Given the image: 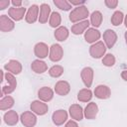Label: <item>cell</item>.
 <instances>
[{"instance_id":"6","label":"cell","mask_w":127,"mask_h":127,"mask_svg":"<svg viewBox=\"0 0 127 127\" xmlns=\"http://www.w3.org/2000/svg\"><path fill=\"white\" fill-rule=\"evenodd\" d=\"M64 58V49L60 44H53L50 47V54H49V59L50 61L54 63H58L62 61Z\"/></svg>"},{"instance_id":"11","label":"cell","mask_w":127,"mask_h":127,"mask_svg":"<svg viewBox=\"0 0 127 127\" xmlns=\"http://www.w3.org/2000/svg\"><path fill=\"white\" fill-rule=\"evenodd\" d=\"M34 54L39 60L46 59L47 57H49L50 47L44 42H39L34 46Z\"/></svg>"},{"instance_id":"4","label":"cell","mask_w":127,"mask_h":127,"mask_svg":"<svg viewBox=\"0 0 127 127\" xmlns=\"http://www.w3.org/2000/svg\"><path fill=\"white\" fill-rule=\"evenodd\" d=\"M20 121L24 127H35L37 124V115L32 111H24L20 115Z\"/></svg>"},{"instance_id":"35","label":"cell","mask_w":127,"mask_h":127,"mask_svg":"<svg viewBox=\"0 0 127 127\" xmlns=\"http://www.w3.org/2000/svg\"><path fill=\"white\" fill-rule=\"evenodd\" d=\"M69 3L71 6H75V7H79L85 4V0H69Z\"/></svg>"},{"instance_id":"19","label":"cell","mask_w":127,"mask_h":127,"mask_svg":"<svg viewBox=\"0 0 127 127\" xmlns=\"http://www.w3.org/2000/svg\"><path fill=\"white\" fill-rule=\"evenodd\" d=\"M98 111H99V108H98V105L95 103V102H89L87 103V105L85 106V108L83 109V112H84V117L88 120H93L96 118L97 114H98Z\"/></svg>"},{"instance_id":"29","label":"cell","mask_w":127,"mask_h":127,"mask_svg":"<svg viewBox=\"0 0 127 127\" xmlns=\"http://www.w3.org/2000/svg\"><path fill=\"white\" fill-rule=\"evenodd\" d=\"M62 24V16L59 12H52L51 16H50V19H49V25L51 28H59Z\"/></svg>"},{"instance_id":"28","label":"cell","mask_w":127,"mask_h":127,"mask_svg":"<svg viewBox=\"0 0 127 127\" xmlns=\"http://www.w3.org/2000/svg\"><path fill=\"white\" fill-rule=\"evenodd\" d=\"M93 97V92L90 88H82L77 92V100L80 102H89Z\"/></svg>"},{"instance_id":"39","label":"cell","mask_w":127,"mask_h":127,"mask_svg":"<svg viewBox=\"0 0 127 127\" xmlns=\"http://www.w3.org/2000/svg\"><path fill=\"white\" fill-rule=\"evenodd\" d=\"M120 75H121V78H122L124 81H127V67L124 68V69L121 71Z\"/></svg>"},{"instance_id":"37","label":"cell","mask_w":127,"mask_h":127,"mask_svg":"<svg viewBox=\"0 0 127 127\" xmlns=\"http://www.w3.org/2000/svg\"><path fill=\"white\" fill-rule=\"evenodd\" d=\"M64 127H78V124H77L76 121H74V120L71 119V120H68V121L65 123Z\"/></svg>"},{"instance_id":"30","label":"cell","mask_w":127,"mask_h":127,"mask_svg":"<svg viewBox=\"0 0 127 127\" xmlns=\"http://www.w3.org/2000/svg\"><path fill=\"white\" fill-rule=\"evenodd\" d=\"M124 17H125V15L122 13V11L116 10V11L112 14V16H111V18H110V22H111V24H112L113 26H115V27L120 26V25L124 22Z\"/></svg>"},{"instance_id":"26","label":"cell","mask_w":127,"mask_h":127,"mask_svg":"<svg viewBox=\"0 0 127 127\" xmlns=\"http://www.w3.org/2000/svg\"><path fill=\"white\" fill-rule=\"evenodd\" d=\"M102 21H103V15L100 11L95 10L90 14L89 22H90V25L92 26V28L97 29L98 27H100V25L102 24Z\"/></svg>"},{"instance_id":"27","label":"cell","mask_w":127,"mask_h":127,"mask_svg":"<svg viewBox=\"0 0 127 127\" xmlns=\"http://www.w3.org/2000/svg\"><path fill=\"white\" fill-rule=\"evenodd\" d=\"M15 104V99L11 95H5L0 100V110L6 111L10 110Z\"/></svg>"},{"instance_id":"17","label":"cell","mask_w":127,"mask_h":127,"mask_svg":"<svg viewBox=\"0 0 127 127\" xmlns=\"http://www.w3.org/2000/svg\"><path fill=\"white\" fill-rule=\"evenodd\" d=\"M93 94L95 95L96 98L101 99V100H104V99H108L111 96V90L105 84H98L94 88Z\"/></svg>"},{"instance_id":"22","label":"cell","mask_w":127,"mask_h":127,"mask_svg":"<svg viewBox=\"0 0 127 127\" xmlns=\"http://www.w3.org/2000/svg\"><path fill=\"white\" fill-rule=\"evenodd\" d=\"M51 14H52V11H51L50 5L47 4V3H42V4L40 5L39 23H40V24H46V23L49 21Z\"/></svg>"},{"instance_id":"41","label":"cell","mask_w":127,"mask_h":127,"mask_svg":"<svg viewBox=\"0 0 127 127\" xmlns=\"http://www.w3.org/2000/svg\"><path fill=\"white\" fill-rule=\"evenodd\" d=\"M124 38H125V42H126V45H127V31L124 34Z\"/></svg>"},{"instance_id":"5","label":"cell","mask_w":127,"mask_h":127,"mask_svg":"<svg viewBox=\"0 0 127 127\" xmlns=\"http://www.w3.org/2000/svg\"><path fill=\"white\" fill-rule=\"evenodd\" d=\"M30 109L32 112H34L36 115L39 116H43L45 114L48 113L49 111V106L46 102L41 101L40 99L38 100H34L32 101V103L30 104Z\"/></svg>"},{"instance_id":"13","label":"cell","mask_w":127,"mask_h":127,"mask_svg":"<svg viewBox=\"0 0 127 127\" xmlns=\"http://www.w3.org/2000/svg\"><path fill=\"white\" fill-rule=\"evenodd\" d=\"M27 13V9L25 7H10L8 9V16L15 22L21 21Z\"/></svg>"},{"instance_id":"14","label":"cell","mask_w":127,"mask_h":127,"mask_svg":"<svg viewBox=\"0 0 127 127\" xmlns=\"http://www.w3.org/2000/svg\"><path fill=\"white\" fill-rule=\"evenodd\" d=\"M15 28V21H13L8 15L0 16V31L3 33H8L13 31Z\"/></svg>"},{"instance_id":"18","label":"cell","mask_w":127,"mask_h":127,"mask_svg":"<svg viewBox=\"0 0 127 127\" xmlns=\"http://www.w3.org/2000/svg\"><path fill=\"white\" fill-rule=\"evenodd\" d=\"M100 38H101L100 32L97 29L92 28V27L88 28L85 31V33H84V40H85V42L88 43V44H91V45L96 43V42H98Z\"/></svg>"},{"instance_id":"34","label":"cell","mask_w":127,"mask_h":127,"mask_svg":"<svg viewBox=\"0 0 127 127\" xmlns=\"http://www.w3.org/2000/svg\"><path fill=\"white\" fill-rule=\"evenodd\" d=\"M104 4L109 9H115L118 6V1L117 0H104Z\"/></svg>"},{"instance_id":"31","label":"cell","mask_w":127,"mask_h":127,"mask_svg":"<svg viewBox=\"0 0 127 127\" xmlns=\"http://www.w3.org/2000/svg\"><path fill=\"white\" fill-rule=\"evenodd\" d=\"M64 69V66H62L61 64H54L53 66H51L49 68V74L50 76L54 77V78H59L63 75Z\"/></svg>"},{"instance_id":"8","label":"cell","mask_w":127,"mask_h":127,"mask_svg":"<svg viewBox=\"0 0 127 127\" xmlns=\"http://www.w3.org/2000/svg\"><path fill=\"white\" fill-rule=\"evenodd\" d=\"M93 76H94V71H93V68L90 66H85L80 71L81 80H82V82L86 88H89L92 85Z\"/></svg>"},{"instance_id":"33","label":"cell","mask_w":127,"mask_h":127,"mask_svg":"<svg viewBox=\"0 0 127 127\" xmlns=\"http://www.w3.org/2000/svg\"><path fill=\"white\" fill-rule=\"evenodd\" d=\"M115 63H116V59H115L114 55H112V54H106L102 58V64L104 66L111 67L115 64Z\"/></svg>"},{"instance_id":"16","label":"cell","mask_w":127,"mask_h":127,"mask_svg":"<svg viewBox=\"0 0 127 127\" xmlns=\"http://www.w3.org/2000/svg\"><path fill=\"white\" fill-rule=\"evenodd\" d=\"M54 91L60 96H65L70 91V84L66 80H59L55 84Z\"/></svg>"},{"instance_id":"40","label":"cell","mask_w":127,"mask_h":127,"mask_svg":"<svg viewBox=\"0 0 127 127\" xmlns=\"http://www.w3.org/2000/svg\"><path fill=\"white\" fill-rule=\"evenodd\" d=\"M124 25H125V27H126V29H127V14L125 15V17H124Z\"/></svg>"},{"instance_id":"9","label":"cell","mask_w":127,"mask_h":127,"mask_svg":"<svg viewBox=\"0 0 127 127\" xmlns=\"http://www.w3.org/2000/svg\"><path fill=\"white\" fill-rule=\"evenodd\" d=\"M39 13H40V6H38L37 4L31 5L27 10L25 21L28 24H34L35 22L39 21Z\"/></svg>"},{"instance_id":"15","label":"cell","mask_w":127,"mask_h":127,"mask_svg":"<svg viewBox=\"0 0 127 127\" xmlns=\"http://www.w3.org/2000/svg\"><path fill=\"white\" fill-rule=\"evenodd\" d=\"M68 114L69 116L71 117L72 120L74 121H81L84 117V112H83V108L77 104V103H74V104H71L68 108Z\"/></svg>"},{"instance_id":"7","label":"cell","mask_w":127,"mask_h":127,"mask_svg":"<svg viewBox=\"0 0 127 127\" xmlns=\"http://www.w3.org/2000/svg\"><path fill=\"white\" fill-rule=\"evenodd\" d=\"M102 38H103V43L105 44V46H106L107 49L113 48L114 45L117 42V39H118L116 32L114 30H111V29H106L103 32Z\"/></svg>"},{"instance_id":"20","label":"cell","mask_w":127,"mask_h":127,"mask_svg":"<svg viewBox=\"0 0 127 127\" xmlns=\"http://www.w3.org/2000/svg\"><path fill=\"white\" fill-rule=\"evenodd\" d=\"M54 94H55V91L49 87V86H42L39 90H38V97L41 101H44V102H49L51 101L53 98H54Z\"/></svg>"},{"instance_id":"23","label":"cell","mask_w":127,"mask_h":127,"mask_svg":"<svg viewBox=\"0 0 127 127\" xmlns=\"http://www.w3.org/2000/svg\"><path fill=\"white\" fill-rule=\"evenodd\" d=\"M89 25H90V22H89L88 20H84V21L75 23V24H73V25L71 26L70 32H71V34H73V35H75V36L84 34L85 31L89 28Z\"/></svg>"},{"instance_id":"3","label":"cell","mask_w":127,"mask_h":127,"mask_svg":"<svg viewBox=\"0 0 127 127\" xmlns=\"http://www.w3.org/2000/svg\"><path fill=\"white\" fill-rule=\"evenodd\" d=\"M106 46L102 41H98L89 47V55L92 59H102L106 55Z\"/></svg>"},{"instance_id":"12","label":"cell","mask_w":127,"mask_h":127,"mask_svg":"<svg viewBox=\"0 0 127 127\" xmlns=\"http://www.w3.org/2000/svg\"><path fill=\"white\" fill-rule=\"evenodd\" d=\"M3 67L6 70V72H10V73H12L14 75L20 74L22 72V69H23L22 64L19 61H17V60H10V61H8L4 64Z\"/></svg>"},{"instance_id":"32","label":"cell","mask_w":127,"mask_h":127,"mask_svg":"<svg viewBox=\"0 0 127 127\" xmlns=\"http://www.w3.org/2000/svg\"><path fill=\"white\" fill-rule=\"evenodd\" d=\"M53 2L62 11H69L72 8V6L70 5L68 0H54Z\"/></svg>"},{"instance_id":"21","label":"cell","mask_w":127,"mask_h":127,"mask_svg":"<svg viewBox=\"0 0 127 127\" xmlns=\"http://www.w3.org/2000/svg\"><path fill=\"white\" fill-rule=\"evenodd\" d=\"M20 120V117L16 110H8L3 115V121L8 126H15Z\"/></svg>"},{"instance_id":"25","label":"cell","mask_w":127,"mask_h":127,"mask_svg":"<svg viewBox=\"0 0 127 127\" xmlns=\"http://www.w3.org/2000/svg\"><path fill=\"white\" fill-rule=\"evenodd\" d=\"M54 36L58 42H64L69 36V31L65 26H60L55 30Z\"/></svg>"},{"instance_id":"1","label":"cell","mask_w":127,"mask_h":127,"mask_svg":"<svg viewBox=\"0 0 127 127\" xmlns=\"http://www.w3.org/2000/svg\"><path fill=\"white\" fill-rule=\"evenodd\" d=\"M88 16H90V15H89V11H88L87 7L85 5H82V6L73 8L68 15V19L71 23L75 24V23L87 20Z\"/></svg>"},{"instance_id":"38","label":"cell","mask_w":127,"mask_h":127,"mask_svg":"<svg viewBox=\"0 0 127 127\" xmlns=\"http://www.w3.org/2000/svg\"><path fill=\"white\" fill-rule=\"evenodd\" d=\"M11 4L13 5V7H23L22 6L23 2L21 0H12L11 1Z\"/></svg>"},{"instance_id":"36","label":"cell","mask_w":127,"mask_h":127,"mask_svg":"<svg viewBox=\"0 0 127 127\" xmlns=\"http://www.w3.org/2000/svg\"><path fill=\"white\" fill-rule=\"evenodd\" d=\"M10 3L11 2L9 0H1L0 1V10H5L6 8H8Z\"/></svg>"},{"instance_id":"2","label":"cell","mask_w":127,"mask_h":127,"mask_svg":"<svg viewBox=\"0 0 127 127\" xmlns=\"http://www.w3.org/2000/svg\"><path fill=\"white\" fill-rule=\"evenodd\" d=\"M5 80L7 81V84L2 86V90H1L2 97L4 95H10L12 92L15 91L17 87V79L14 74L10 72H5Z\"/></svg>"},{"instance_id":"24","label":"cell","mask_w":127,"mask_h":127,"mask_svg":"<svg viewBox=\"0 0 127 127\" xmlns=\"http://www.w3.org/2000/svg\"><path fill=\"white\" fill-rule=\"evenodd\" d=\"M31 69H32V71H34L37 74H42V73H44V72H46L48 70V64L43 60L37 59V60L32 62Z\"/></svg>"},{"instance_id":"10","label":"cell","mask_w":127,"mask_h":127,"mask_svg":"<svg viewBox=\"0 0 127 127\" xmlns=\"http://www.w3.org/2000/svg\"><path fill=\"white\" fill-rule=\"evenodd\" d=\"M68 113L64 109H58L52 114V121L56 126L64 125L67 122Z\"/></svg>"}]
</instances>
